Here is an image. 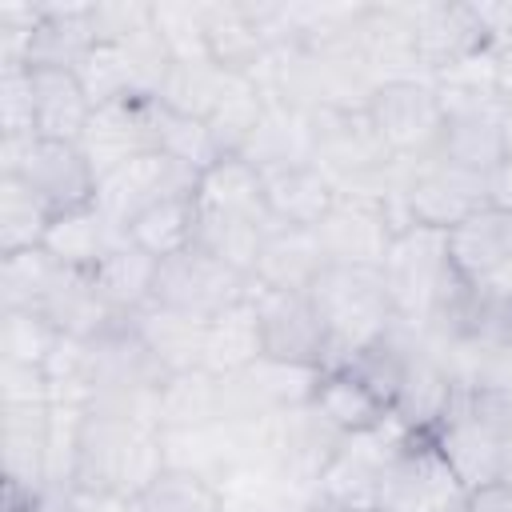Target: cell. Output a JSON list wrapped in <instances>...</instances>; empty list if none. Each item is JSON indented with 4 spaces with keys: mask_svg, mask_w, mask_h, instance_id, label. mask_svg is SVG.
Returning a JSON list of instances; mask_svg holds the SVG:
<instances>
[{
    "mask_svg": "<svg viewBox=\"0 0 512 512\" xmlns=\"http://www.w3.org/2000/svg\"><path fill=\"white\" fill-rule=\"evenodd\" d=\"M308 300L324 324L328 336V364L344 368L356 352H364L368 344H376L392 324H396V308L388 300V288L380 280V272L368 268H324L320 280L308 288Z\"/></svg>",
    "mask_w": 512,
    "mask_h": 512,
    "instance_id": "6da1fadb",
    "label": "cell"
},
{
    "mask_svg": "<svg viewBox=\"0 0 512 512\" xmlns=\"http://www.w3.org/2000/svg\"><path fill=\"white\" fill-rule=\"evenodd\" d=\"M380 280L388 288L396 320L424 324L460 284V272L452 268V256H448V232L420 228V224L400 232L380 264Z\"/></svg>",
    "mask_w": 512,
    "mask_h": 512,
    "instance_id": "7a4b0ae2",
    "label": "cell"
},
{
    "mask_svg": "<svg viewBox=\"0 0 512 512\" xmlns=\"http://www.w3.org/2000/svg\"><path fill=\"white\" fill-rule=\"evenodd\" d=\"M0 176H20L52 216L96 204V172L80 144L68 140H0Z\"/></svg>",
    "mask_w": 512,
    "mask_h": 512,
    "instance_id": "3957f363",
    "label": "cell"
},
{
    "mask_svg": "<svg viewBox=\"0 0 512 512\" xmlns=\"http://www.w3.org/2000/svg\"><path fill=\"white\" fill-rule=\"evenodd\" d=\"M364 112L396 160L420 164L436 156L440 128H444V104L428 76L376 84Z\"/></svg>",
    "mask_w": 512,
    "mask_h": 512,
    "instance_id": "277c9868",
    "label": "cell"
},
{
    "mask_svg": "<svg viewBox=\"0 0 512 512\" xmlns=\"http://www.w3.org/2000/svg\"><path fill=\"white\" fill-rule=\"evenodd\" d=\"M468 488L440 456L428 432H408L400 452L392 456L376 512H464Z\"/></svg>",
    "mask_w": 512,
    "mask_h": 512,
    "instance_id": "5b68a950",
    "label": "cell"
},
{
    "mask_svg": "<svg viewBox=\"0 0 512 512\" xmlns=\"http://www.w3.org/2000/svg\"><path fill=\"white\" fill-rule=\"evenodd\" d=\"M248 296H252V276L228 268L224 260L208 256L196 244L160 260L156 288H152V304L176 308V312L196 316V320H212V316L244 304Z\"/></svg>",
    "mask_w": 512,
    "mask_h": 512,
    "instance_id": "8992f818",
    "label": "cell"
},
{
    "mask_svg": "<svg viewBox=\"0 0 512 512\" xmlns=\"http://www.w3.org/2000/svg\"><path fill=\"white\" fill-rule=\"evenodd\" d=\"M440 448V456L448 460V468L460 476V484L484 488L496 484L504 476V448H508V432L460 388L452 408L444 412V420L428 432Z\"/></svg>",
    "mask_w": 512,
    "mask_h": 512,
    "instance_id": "52a82bcc",
    "label": "cell"
},
{
    "mask_svg": "<svg viewBox=\"0 0 512 512\" xmlns=\"http://www.w3.org/2000/svg\"><path fill=\"white\" fill-rule=\"evenodd\" d=\"M320 380H324V368L260 356L256 364H248V368H240L232 376H220L224 416L264 420V416H280V412L304 408V404L316 400Z\"/></svg>",
    "mask_w": 512,
    "mask_h": 512,
    "instance_id": "ba28073f",
    "label": "cell"
},
{
    "mask_svg": "<svg viewBox=\"0 0 512 512\" xmlns=\"http://www.w3.org/2000/svg\"><path fill=\"white\" fill-rule=\"evenodd\" d=\"M312 232L332 268H368V272H380V264L396 240L384 200L352 196V192H336L332 208L324 212V220Z\"/></svg>",
    "mask_w": 512,
    "mask_h": 512,
    "instance_id": "9c48e42d",
    "label": "cell"
},
{
    "mask_svg": "<svg viewBox=\"0 0 512 512\" xmlns=\"http://www.w3.org/2000/svg\"><path fill=\"white\" fill-rule=\"evenodd\" d=\"M404 208L408 220L420 228H436V232H452L456 224H464L468 216L492 208V192H488V176L480 172H464L452 168L444 160H420L408 172L404 184Z\"/></svg>",
    "mask_w": 512,
    "mask_h": 512,
    "instance_id": "30bf717a",
    "label": "cell"
},
{
    "mask_svg": "<svg viewBox=\"0 0 512 512\" xmlns=\"http://www.w3.org/2000/svg\"><path fill=\"white\" fill-rule=\"evenodd\" d=\"M196 172L176 164L172 156L164 152H144L128 164H120L116 172L100 176L96 184V208L124 232L140 212L156 208L160 200H172V196H192L196 192Z\"/></svg>",
    "mask_w": 512,
    "mask_h": 512,
    "instance_id": "8fae6325",
    "label": "cell"
},
{
    "mask_svg": "<svg viewBox=\"0 0 512 512\" xmlns=\"http://www.w3.org/2000/svg\"><path fill=\"white\" fill-rule=\"evenodd\" d=\"M340 444L344 436L316 412V404L272 416V472L304 504L316 480L324 476V468L332 464V456L340 452Z\"/></svg>",
    "mask_w": 512,
    "mask_h": 512,
    "instance_id": "7c38bea8",
    "label": "cell"
},
{
    "mask_svg": "<svg viewBox=\"0 0 512 512\" xmlns=\"http://www.w3.org/2000/svg\"><path fill=\"white\" fill-rule=\"evenodd\" d=\"M456 392H460V384H456V372H452L448 356L436 352L412 328L408 360H404V372H400V384H396V396H392L388 416L396 424H404L408 432H432L444 420V412L452 408Z\"/></svg>",
    "mask_w": 512,
    "mask_h": 512,
    "instance_id": "4fadbf2b",
    "label": "cell"
},
{
    "mask_svg": "<svg viewBox=\"0 0 512 512\" xmlns=\"http://www.w3.org/2000/svg\"><path fill=\"white\" fill-rule=\"evenodd\" d=\"M80 148L96 180L144 152H156V96H128V100L92 108Z\"/></svg>",
    "mask_w": 512,
    "mask_h": 512,
    "instance_id": "5bb4252c",
    "label": "cell"
},
{
    "mask_svg": "<svg viewBox=\"0 0 512 512\" xmlns=\"http://www.w3.org/2000/svg\"><path fill=\"white\" fill-rule=\"evenodd\" d=\"M444 104V128L436 144V160L464 168V172H496L508 160L504 128H500V96L484 100H440Z\"/></svg>",
    "mask_w": 512,
    "mask_h": 512,
    "instance_id": "9a60e30c",
    "label": "cell"
},
{
    "mask_svg": "<svg viewBox=\"0 0 512 512\" xmlns=\"http://www.w3.org/2000/svg\"><path fill=\"white\" fill-rule=\"evenodd\" d=\"M412 28L428 80L492 48L480 4H412Z\"/></svg>",
    "mask_w": 512,
    "mask_h": 512,
    "instance_id": "2e32d148",
    "label": "cell"
},
{
    "mask_svg": "<svg viewBox=\"0 0 512 512\" xmlns=\"http://www.w3.org/2000/svg\"><path fill=\"white\" fill-rule=\"evenodd\" d=\"M252 304L260 316L264 356L292 360V364H328V336L308 300V292H268L252 284Z\"/></svg>",
    "mask_w": 512,
    "mask_h": 512,
    "instance_id": "e0dca14e",
    "label": "cell"
},
{
    "mask_svg": "<svg viewBox=\"0 0 512 512\" xmlns=\"http://www.w3.org/2000/svg\"><path fill=\"white\" fill-rule=\"evenodd\" d=\"M356 44L380 84L424 76L420 52H416L412 4H364L360 20H356Z\"/></svg>",
    "mask_w": 512,
    "mask_h": 512,
    "instance_id": "ac0fdd59",
    "label": "cell"
},
{
    "mask_svg": "<svg viewBox=\"0 0 512 512\" xmlns=\"http://www.w3.org/2000/svg\"><path fill=\"white\" fill-rule=\"evenodd\" d=\"M52 404H0V464L4 484L40 492L48 484Z\"/></svg>",
    "mask_w": 512,
    "mask_h": 512,
    "instance_id": "d6986e66",
    "label": "cell"
},
{
    "mask_svg": "<svg viewBox=\"0 0 512 512\" xmlns=\"http://www.w3.org/2000/svg\"><path fill=\"white\" fill-rule=\"evenodd\" d=\"M448 256L460 280L484 284L512 272V208H484L448 232Z\"/></svg>",
    "mask_w": 512,
    "mask_h": 512,
    "instance_id": "ffe728a7",
    "label": "cell"
},
{
    "mask_svg": "<svg viewBox=\"0 0 512 512\" xmlns=\"http://www.w3.org/2000/svg\"><path fill=\"white\" fill-rule=\"evenodd\" d=\"M328 268L312 228H268L252 264V284L268 292H308Z\"/></svg>",
    "mask_w": 512,
    "mask_h": 512,
    "instance_id": "44dd1931",
    "label": "cell"
},
{
    "mask_svg": "<svg viewBox=\"0 0 512 512\" xmlns=\"http://www.w3.org/2000/svg\"><path fill=\"white\" fill-rule=\"evenodd\" d=\"M260 176H264V208L272 228H316L336 200L332 180L316 164H288Z\"/></svg>",
    "mask_w": 512,
    "mask_h": 512,
    "instance_id": "7402d4cb",
    "label": "cell"
},
{
    "mask_svg": "<svg viewBox=\"0 0 512 512\" xmlns=\"http://www.w3.org/2000/svg\"><path fill=\"white\" fill-rule=\"evenodd\" d=\"M92 48H96L92 4H40V24L32 32L24 68L76 72Z\"/></svg>",
    "mask_w": 512,
    "mask_h": 512,
    "instance_id": "603a6c76",
    "label": "cell"
},
{
    "mask_svg": "<svg viewBox=\"0 0 512 512\" xmlns=\"http://www.w3.org/2000/svg\"><path fill=\"white\" fill-rule=\"evenodd\" d=\"M60 336H76V340H92L108 328L120 324V316L104 304L100 288L92 284V272H76V268H60L48 296L36 308Z\"/></svg>",
    "mask_w": 512,
    "mask_h": 512,
    "instance_id": "cb8c5ba5",
    "label": "cell"
},
{
    "mask_svg": "<svg viewBox=\"0 0 512 512\" xmlns=\"http://www.w3.org/2000/svg\"><path fill=\"white\" fill-rule=\"evenodd\" d=\"M128 236L96 208V204H88V208H72V212H60V216H52V224H48V236H44V252L56 260V264H64V268H76V272H92L116 244H124Z\"/></svg>",
    "mask_w": 512,
    "mask_h": 512,
    "instance_id": "d4e9b609",
    "label": "cell"
},
{
    "mask_svg": "<svg viewBox=\"0 0 512 512\" xmlns=\"http://www.w3.org/2000/svg\"><path fill=\"white\" fill-rule=\"evenodd\" d=\"M128 324L168 376L200 368V360H204V324L208 320L184 316V312L164 308V304H144L136 316H128Z\"/></svg>",
    "mask_w": 512,
    "mask_h": 512,
    "instance_id": "484cf974",
    "label": "cell"
},
{
    "mask_svg": "<svg viewBox=\"0 0 512 512\" xmlns=\"http://www.w3.org/2000/svg\"><path fill=\"white\" fill-rule=\"evenodd\" d=\"M32 76V112H36V136L40 140H68L80 144L92 104L76 80V72H56V68H28Z\"/></svg>",
    "mask_w": 512,
    "mask_h": 512,
    "instance_id": "4316f807",
    "label": "cell"
},
{
    "mask_svg": "<svg viewBox=\"0 0 512 512\" xmlns=\"http://www.w3.org/2000/svg\"><path fill=\"white\" fill-rule=\"evenodd\" d=\"M240 156L260 172L288 168V164H312V112H300L268 96V108Z\"/></svg>",
    "mask_w": 512,
    "mask_h": 512,
    "instance_id": "83f0119b",
    "label": "cell"
},
{
    "mask_svg": "<svg viewBox=\"0 0 512 512\" xmlns=\"http://www.w3.org/2000/svg\"><path fill=\"white\" fill-rule=\"evenodd\" d=\"M204 52L216 68H224L232 76H252L260 68V60L268 56V44L256 32V24L248 20L244 0L204 8Z\"/></svg>",
    "mask_w": 512,
    "mask_h": 512,
    "instance_id": "f1b7e54d",
    "label": "cell"
},
{
    "mask_svg": "<svg viewBox=\"0 0 512 512\" xmlns=\"http://www.w3.org/2000/svg\"><path fill=\"white\" fill-rule=\"evenodd\" d=\"M196 204L208 212H232L248 216L264 228H272L268 208H264V176L252 168L244 156H224L196 180Z\"/></svg>",
    "mask_w": 512,
    "mask_h": 512,
    "instance_id": "f546056e",
    "label": "cell"
},
{
    "mask_svg": "<svg viewBox=\"0 0 512 512\" xmlns=\"http://www.w3.org/2000/svg\"><path fill=\"white\" fill-rule=\"evenodd\" d=\"M260 356H264V336H260V316H256L252 296L204 324L200 368H208L212 376H232V372L256 364Z\"/></svg>",
    "mask_w": 512,
    "mask_h": 512,
    "instance_id": "4dcf8cb0",
    "label": "cell"
},
{
    "mask_svg": "<svg viewBox=\"0 0 512 512\" xmlns=\"http://www.w3.org/2000/svg\"><path fill=\"white\" fill-rule=\"evenodd\" d=\"M156 268L160 260H152L148 252H140L136 244H116L96 268H92V284L100 288L104 304L128 320L136 316L144 304H152V288H156Z\"/></svg>",
    "mask_w": 512,
    "mask_h": 512,
    "instance_id": "1f68e13d",
    "label": "cell"
},
{
    "mask_svg": "<svg viewBox=\"0 0 512 512\" xmlns=\"http://www.w3.org/2000/svg\"><path fill=\"white\" fill-rule=\"evenodd\" d=\"M316 412L340 432V436H360V432H372L388 420V408L384 400L360 380L352 376L348 368H332L324 372L320 380V392H316Z\"/></svg>",
    "mask_w": 512,
    "mask_h": 512,
    "instance_id": "d6a6232c",
    "label": "cell"
},
{
    "mask_svg": "<svg viewBox=\"0 0 512 512\" xmlns=\"http://www.w3.org/2000/svg\"><path fill=\"white\" fill-rule=\"evenodd\" d=\"M196 224H200V204H196V192H192V196L160 200L156 208L140 212L124 228V236H128V244H136L152 260H168V256L196 244Z\"/></svg>",
    "mask_w": 512,
    "mask_h": 512,
    "instance_id": "836d02e7",
    "label": "cell"
},
{
    "mask_svg": "<svg viewBox=\"0 0 512 512\" xmlns=\"http://www.w3.org/2000/svg\"><path fill=\"white\" fill-rule=\"evenodd\" d=\"M224 420V392L220 376L208 368H188L172 372L160 384V428H204Z\"/></svg>",
    "mask_w": 512,
    "mask_h": 512,
    "instance_id": "e575fe53",
    "label": "cell"
},
{
    "mask_svg": "<svg viewBox=\"0 0 512 512\" xmlns=\"http://www.w3.org/2000/svg\"><path fill=\"white\" fill-rule=\"evenodd\" d=\"M264 108H268V96L252 76H228V88H224L216 112L208 116V132H212L220 156H240L248 148Z\"/></svg>",
    "mask_w": 512,
    "mask_h": 512,
    "instance_id": "d590c367",
    "label": "cell"
},
{
    "mask_svg": "<svg viewBox=\"0 0 512 512\" xmlns=\"http://www.w3.org/2000/svg\"><path fill=\"white\" fill-rule=\"evenodd\" d=\"M228 76L224 68H216L212 60H172L164 84H160V104H168L172 112H184L192 120H204L216 112L224 88H228Z\"/></svg>",
    "mask_w": 512,
    "mask_h": 512,
    "instance_id": "8d00e7d4",
    "label": "cell"
},
{
    "mask_svg": "<svg viewBox=\"0 0 512 512\" xmlns=\"http://www.w3.org/2000/svg\"><path fill=\"white\" fill-rule=\"evenodd\" d=\"M48 224L52 208L20 176H0V256L40 248Z\"/></svg>",
    "mask_w": 512,
    "mask_h": 512,
    "instance_id": "74e56055",
    "label": "cell"
},
{
    "mask_svg": "<svg viewBox=\"0 0 512 512\" xmlns=\"http://www.w3.org/2000/svg\"><path fill=\"white\" fill-rule=\"evenodd\" d=\"M268 228L248 220V216H232V212H208L200 208V224H196V248H204L208 256L224 260L228 268L252 276V264L260 256Z\"/></svg>",
    "mask_w": 512,
    "mask_h": 512,
    "instance_id": "f35d334b",
    "label": "cell"
},
{
    "mask_svg": "<svg viewBox=\"0 0 512 512\" xmlns=\"http://www.w3.org/2000/svg\"><path fill=\"white\" fill-rule=\"evenodd\" d=\"M128 512H228V500L220 484L196 472L168 468L156 484H148L140 496L128 500Z\"/></svg>",
    "mask_w": 512,
    "mask_h": 512,
    "instance_id": "ab89813d",
    "label": "cell"
},
{
    "mask_svg": "<svg viewBox=\"0 0 512 512\" xmlns=\"http://www.w3.org/2000/svg\"><path fill=\"white\" fill-rule=\"evenodd\" d=\"M156 152L172 156L176 164L192 168L196 176L208 172L216 160H224L204 120H192V116H184V112H172V108L160 104V100H156Z\"/></svg>",
    "mask_w": 512,
    "mask_h": 512,
    "instance_id": "60d3db41",
    "label": "cell"
},
{
    "mask_svg": "<svg viewBox=\"0 0 512 512\" xmlns=\"http://www.w3.org/2000/svg\"><path fill=\"white\" fill-rule=\"evenodd\" d=\"M60 268L64 264H56L44 248L0 256V308H28V312H36Z\"/></svg>",
    "mask_w": 512,
    "mask_h": 512,
    "instance_id": "b9f144b4",
    "label": "cell"
},
{
    "mask_svg": "<svg viewBox=\"0 0 512 512\" xmlns=\"http://www.w3.org/2000/svg\"><path fill=\"white\" fill-rule=\"evenodd\" d=\"M60 332L28 308H0V364H28V368H44V360L52 356Z\"/></svg>",
    "mask_w": 512,
    "mask_h": 512,
    "instance_id": "7bdbcfd3",
    "label": "cell"
},
{
    "mask_svg": "<svg viewBox=\"0 0 512 512\" xmlns=\"http://www.w3.org/2000/svg\"><path fill=\"white\" fill-rule=\"evenodd\" d=\"M204 8L208 4H152V28L172 52V60H208Z\"/></svg>",
    "mask_w": 512,
    "mask_h": 512,
    "instance_id": "ee69618b",
    "label": "cell"
},
{
    "mask_svg": "<svg viewBox=\"0 0 512 512\" xmlns=\"http://www.w3.org/2000/svg\"><path fill=\"white\" fill-rule=\"evenodd\" d=\"M36 136L32 112V76L28 68L0 72V140H28Z\"/></svg>",
    "mask_w": 512,
    "mask_h": 512,
    "instance_id": "f6af8a7d",
    "label": "cell"
},
{
    "mask_svg": "<svg viewBox=\"0 0 512 512\" xmlns=\"http://www.w3.org/2000/svg\"><path fill=\"white\" fill-rule=\"evenodd\" d=\"M92 28H96V44H124L152 28V4L100 0L92 4Z\"/></svg>",
    "mask_w": 512,
    "mask_h": 512,
    "instance_id": "bcb514c9",
    "label": "cell"
},
{
    "mask_svg": "<svg viewBox=\"0 0 512 512\" xmlns=\"http://www.w3.org/2000/svg\"><path fill=\"white\" fill-rule=\"evenodd\" d=\"M36 24H40V4H0V72L28 64Z\"/></svg>",
    "mask_w": 512,
    "mask_h": 512,
    "instance_id": "7dc6e473",
    "label": "cell"
},
{
    "mask_svg": "<svg viewBox=\"0 0 512 512\" xmlns=\"http://www.w3.org/2000/svg\"><path fill=\"white\" fill-rule=\"evenodd\" d=\"M0 404H52L44 368L0 364Z\"/></svg>",
    "mask_w": 512,
    "mask_h": 512,
    "instance_id": "c3c4849f",
    "label": "cell"
},
{
    "mask_svg": "<svg viewBox=\"0 0 512 512\" xmlns=\"http://www.w3.org/2000/svg\"><path fill=\"white\" fill-rule=\"evenodd\" d=\"M464 512H512V484L496 480V484L472 488V492H468Z\"/></svg>",
    "mask_w": 512,
    "mask_h": 512,
    "instance_id": "681fc988",
    "label": "cell"
},
{
    "mask_svg": "<svg viewBox=\"0 0 512 512\" xmlns=\"http://www.w3.org/2000/svg\"><path fill=\"white\" fill-rule=\"evenodd\" d=\"M480 16H484V24H488V36H492V44H500V40H512V0L480 4Z\"/></svg>",
    "mask_w": 512,
    "mask_h": 512,
    "instance_id": "f907efd6",
    "label": "cell"
},
{
    "mask_svg": "<svg viewBox=\"0 0 512 512\" xmlns=\"http://www.w3.org/2000/svg\"><path fill=\"white\" fill-rule=\"evenodd\" d=\"M492 80L500 100H512V40L492 44Z\"/></svg>",
    "mask_w": 512,
    "mask_h": 512,
    "instance_id": "816d5d0a",
    "label": "cell"
},
{
    "mask_svg": "<svg viewBox=\"0 0 512 512\" xmlns=\"http://www.w3.org/2000/svg\"><path fill=\"white\" fill-rule=\"evenodd\" d=\"M500 128H504V144H508V156H512V100L500 104Z\"/></svg>",
    "mask_w": 512,
    "mask_h": 512,
    "instance_id": "f5cc1de1",
    "label": "cell"
},
{
    "mask_svg": "<svg viewBox=\"0 0 512 512\" xmlns=\"http://www.w3.org/2000/svg\"><path fill=\"white\" fill-rule=\"evenodd\" d=\"M308 512H376V508H336V504H308Z\"/></svg>",
    "mask_w": 512,
    "mask_h": 512,
    "instance_id": "db71d44e",
    "label": "cell"
},
{
    "mask_svg": "<svg viewBox=\"0 0 512 512\" xmlns=\"http://www.w3.org/2000/svg\"><path fill=\"white\" fill-rule=\"evenodd\" d=\"M504 484H512V436H508V448H504Z\"/></svg>",
    "mask_w": 512,
    "mask_h": 512,
    "instance_id": "11a10c76",
    "label": "cell"
}]
</instances>
